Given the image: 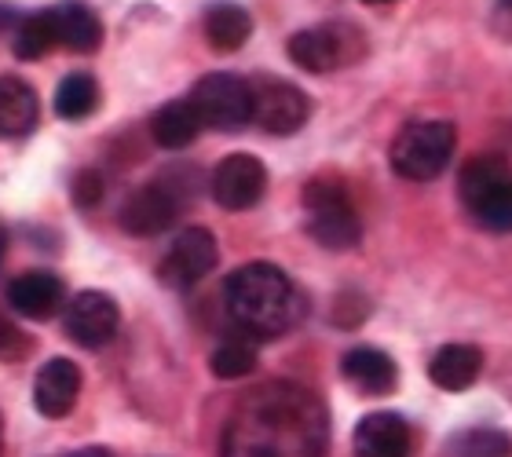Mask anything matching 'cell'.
Wrapping results in <instances>:
<instances>
[{
  "label": "cell",
  "mask_w": 512,
  "mask_h": 457,
  "mask_svg": "<svg viewBox=\"0 0 512 457\" xmlns=\"http://www.w3.org/2000/svg\"><path fill=\"white\" fill-rule=\"evenodd\" d=\"M99 107V85L92 74H66L55 88V114L63 121H85Z\"/></svg>",
  "instance_id": "obj_22"
},
{
  "label": "cell",
  "mask_w": 512,
  "mask_h": 457,
  "mask_svg": "<svg viewBox=\"0 0 512 457\" xmlns=\"http://www.w3.org/2000/svg\"><path fill=\"white\" fill-rule=\"evenodd\" d=\"M366 4H392V0H366Z\"/></svg>",
  "instance_id": "obj_30"
},
{
  "label": "cell",
  "mask_w": 512,
  "mask_h": 457,
  "mask_svg": "<svg viewBox=\"0 0 512 457\" xmlns=\"http://www.w3.org/2000/svg\"><path fill=\"white\" fill-rule=\"evenodd\" d=\"M52 48H59L52 11H37V15H30V19L19 26V33H15V55H19L22 63H33V59H44Z\"/></svg>",
  "instance_id": "obj_23"
},
{
  "label": "cell",
  "mask_w": 512,
  "mask_h": 457,
  "mask_svg": "<svg viewBox=\"0 0 512 457\" xmlns=\"http://www.w3.org/2000/svg\"><path fill=\"white\" fill-rule=\"evenodd\" d=\"M63 278L52 271H26L15 282H8V304L19 311L22 319H52L55 311L63 308Z\"/></svg>",
  "instance_id": "obj_15"
},
{
  "label": "cell",
  "mask_w": 512,
  "mask_h": 457,
  "mask_svg": "<svg viewBox=\"0 0 512 457\" xmlns=\"http://www.w3.org/2000/svg\"><path fill=\"white\" fill-rule=\"evenodd\" d=\"M22 351H26V337L0 315V359H19Z\"/></svg>",
  "instance_id": "obj_27"
},
{
  "label": "cell",
  "mask_w": 512,
  "mask_h": 457,
  "mask_svg": "<svg viewBox=\"0 0 512 457\" xmlns=\"http://www.w3.org/2000/svg\"><path fill=\"white\" fill-rule=\"evenodd\" d=\"M4 253H8V227L0 224V260H4Z\"/></svg>",
  "instance_id": "obj_29"
},
{
  "label": "cell",
  "mask_w": 512,
  "mask_h": 457,
  "mask_svg": "<svg viewBox=\"0 0 512 457\" xmlns=\"http://www.w3.org/2000/svg\"><path fill=\"white\" fill-rule=\"evenodd\" d=\"M458 147V128L450 121H410L392 143V172L410 183H428L443 176Z\"/></svg>",
  "instance_id": "obj_3"
},
{
  "label": "cell",
  "mask_w": 512,
  "mask_h": 457,
  "mask_svg": "<svg viewBox=\"0 0 512 457\" xmlns=\"http://www.w3.org/2000/svg\"><path fill=\"white\" fill-rule=\"evenodd\" d=\"M483 370V351L476 344H443L428 362V377L443 392H465Z\"/></svg>",
  "instance_id": "obj_17"
},
{
  "label": "cell",
  "mask_w": 512,
  "mask_h": 457,
  "mask_svg": "<svg viewBox=\"0 0 512 457\" xmlns=\"http://www.w3.org/2000/svg\"><path fill=\"white\" fill-rule=\"evenodd\" d=\"M209 191H213V202L220 209H227V213H246L267 191L264 161L253 158V154H231V158H224L213 169Z\"/></svg>",
  "instance_id": "obj_10"
},
{
  "label": "cell",
  "mask_w": 512,
  "mask_h": 457,
  "mask_svg": "<svg viewBox=\"0 0 512 457\" xmlns=\"http://www.w3.org/2000/svg\"><path fill=\"white\" fill-rule=\"evenodd\" d=\"M176 216H180V198L169 183H147L128 194V202L121 205V227L136 238H154L169 231Z\"/></svg>",
  "instance_id": "obj_12"
},
{
  "label": "cell",
  "mask_w": 512,
  "mask_h": 457,
  "mask_svg": "<svg viewBox=\"0 0 512 457\" xmlns=\"http://www.w3.org/2000/svg\"><path fill=\"white\" fill-rule=\"evenodd\" d=\"M202 125L220 132H238L253 121V85L238 74H205L191 92Z\"/></svg>",
  "instance_id": "obj_7"
},
{
  "label": "cell",
  "mask_w": 512,
  "mask_h": 457,
  "mask_svg": "<svg viewBox=\"0 0 512 457\" xmlns=\"http://www.w3.org/2000/svg\"><path fill=\"white\" fill-rule=\"evenodd\" d=\"M249 33H253V19L242 4L220 0L205 11V41L213 44L216 52H238L249 41Z\"/></svg>",
  "instance_id": "obj_21"
},
{
  "label": "cell",
  "mask_w": 512,
  "mask_h": 457,
  "mask_svg": "<svg viewBox=\"0 0 512 457\" xmlns=\"http://www.w3.org/2000/svg\"><path fill=\"white\" fill-rule=\"evenodd\" d=\"M103 187H107V183H103V172L81 169L74 176V187H70V191H74V205L77 209H92V205H99L103 202Z\"/></svg>",
  "instance_id": "obj_26"
},
{
  "label": "cell",
  "mask_w": 512,
  "mask_h": 457,
  "mask_svg": "<svg viewBox=\"0 0 512 457\" xmlns=\"http://www.w3.org/2000/svg\"><path fill=\"white\" fill-rule=\"evenodd\" d=\"M198 132H202V117H198L191 99H172V103H165L158 114L150 117V136L165 150L191 147Z\"/></svg>",
  "instance_id": "obj_20"
},
{
  "label": "cell",
  "mask_w": 512,
  "mask_h": 457,
  "mask_svg": "<svg viewBox=\"0 0 512 457\" xmlns=\"http://www.w3.org/2000/svg\"><path fill=\"white\" fill-rule=\"evenodd\" d=\"M311 117V99L308 92H300L289 81L278 77H264L253 85V121L271 136H289L304 128V121Z\"/></svg>",
  "instance_id": "obj_8"
},
{
  "label": "cell",
  "mask_w": 512,
  "mask_h": 457,
  "mask_svg": "<svg viewBox=\"0 0 512 457\" xmlns=\"http://www.w3.org/2000/svg\"><path fill=\"white\" fill-rule=\"evenodd\" d=\"M304 209H308V234L322 249H355L363 238L359 213L352 209V198L337 180H311L304 187Z\"/></svg>",
  "instance_id": "obj_5"
},
{
  "label": "cell",
  "mask_w": 512,
  "mask_h": 457,
  "mask_svg": "<svg viewBox=\"0 0 512 457\" xmlns=\"http://www.w3.org/2000/svg\"><path fill=\"white\" fill-rule=\"evenodd\" d=\"M450 457H512V436L502 428H469L450 443Z\"/></svg>",
  "instance_id": "obj_25"
},
{
  "label": "cell",
  "mask_w": 512,
  "mask_h": 457,
  "mask_svg": "<svg viewBox=\"0 0 512 457\" xmlns=\"http://www.w3.org/2000/svg\"><path fill=\"white\" fill-rule=\"evenodd\" d=\"M118 326H121V308L110 293L85 289V293H77L66 304V333L81 348H103V344H110Z\"/></svg>",
  "instance_id": "obj_11"
},
{
  "label": "cell",
  "mask_w": 512,
  "mask_h": 457,
  "mask_svg": "<svg viewBox=\"0 0 512 457\" xmlns=\"http://www.w3.org/2000/svg\"><path fill=\"white\" fill-rule=\"evenodd\" d=\"M341 373L344 381L363 395H392L399 384L395 362L377 348H352L341 359Z\"/></svg>",
  "instance_id": "obj_16"
},
{
  "label": "cell",
  "mask_w": 512,
  "mask_h": 457,
  "mask_svg": "<svg viewBox=\"0 0 512 457\" xmlns=\"http://www.w3.org/2000/svg\"><path fill=\"white\" fill-rule=\"evenodd\" d=\"M505 4H509V8H512V0H505Z\"/></svg>",
  "instance_id": "obj_31"
},
{
  "label": "cell",
  "mask_w": 512,
  "mask_h": 457,
  "mask_svg": "<svg viewBox=\"0 0 512 457\" xmlns=\"http://www.w3.org/2000/svg\"><path fill=\"white\" fill-rule=\"evenodd\" d=\"M52 22H55V41L70 48V52H96L103 44V22L96 19V11L81 4V0H63L55 4Z\"/></svg>",
  "instance_id": "obj_18"
},
{
  "label": "cell",
  "mask_w": 512,
  "mask_h": 457,
  "mask_svg": "<svg viewBox=\"0 0 512 457\" xmlns=\"http://www.w3.org/2000/svg\"><path fill=\"white\" fill-rule=\"evenodd\" d=\"M366 55V37L352 22H322L289 37V59L308 74H333L359 63Z\"/></svg>",
  "instance_id": "obj_6"
},
{
  "label": "cell",
  "mask_w": 512,
  "mask_h": 457,
  "mask_svg": "<svg viewBox=\"0 0 512 457\" xmlns=\"http://www.w3.org/2000/svg\"><path fill=\"white\" fill-rule=\"evenodd\" d=\"M37 92H33L22 77H0V139H19L30 136L37 128Z\"/></svg>",
  "instance_id": "obj_19"
},
{
  "label": "cell",
  "mask_w": 512,
  "mask_h": 457,
  "mask_svg": "<svg viewBox=\"0 0 512 457\" xmlns=\"http://www.w3.org/2000/svg\"><path fill=\"white\" fill-rule=\"evenodd\" d=\"M209 370L220 377V381H238L246 373L256 370V344L246 337H227L220 341V348L209 355Z\"/></svg>",
  "instance_id": "obj_24"
},
{
  "label": "cell",
  "mask_w": 512,
  "mask_h": 457,
  "mask_svg": "<svg viewBox=\"0 0 512 457\" xmlns=\"http://www.w3.org/2000/svg\"><path fill=\"white\" fill-rule=\"evenodd\" d=\"M81 395V366L74 359H48L33 381V406L44 417H66Z\"/></svg>",
  "instance_id": "obj_13"
},
{
  "label": "cell",
  "mask_w": 512,
  "mask_h": 457,
  "mask_svg": "<svg viewBox=\"0 0 512 457\" xmlns=\"http://www.w3.org/2000/svg\"><path fill=\"white\" fill-rule=\"evenodd\" d=\"M461 202L487 231L512 234V176L502 158H472L461 169Z\"/></svg>",
  "instance_id": "obj_4"
},
{
  "label": "cell",
  "mask_w": 512,
  "mask_h": 457,
  "mask_svg": "<svg viewBox=\"0 0 512 457\" xmlns=\"http://www.w3.org/2000/svg\"><path fill=\"white\" fill-rule=\"evenodd\" d=\"M352 447L355 457H410L414 436H410V425L399 414L377 410V414H366L355 425Z\"/></svg>",
  "instance_id": "obj_14"
},
{
  "label": "cell",
  "mask_w": 512,
  "mask_h": 457,
  "mask_svg": "<svg viewBox=\"0 0 512 457\" xmlns=\"http://www.w3.org/2000/svg\"><path fill=\"white\" fill-rule=\"evenodd\" d=\"M70 457H114V450H107V447H85V450H77V454H70Z\"/></svg>",
  "instance_id": "obj_28"
},
{
  "label": "cell",
  "mask_w": 512,
  "mask_h": 457,
  "mask_svg": "<svg viewBox=\"0 0 512 457\" xmlns=\"http://www.w3.org/2000/svg\"><path fill=\"white\" fill-rule=\"evenodd\" d=\"M216 260H220V249H216L213 231H205V227H183L176 234V242L169 245L165 260H161L158 275L165 286L187 289L194 282H202L216 267Z\"/></svg>",
  "instance_id": "obj_9"
},
{
  "label": "cell",
  "mask_w": 512,
  "mask_h": 457,
  "mask_svg": "<svg viewBox=\"0 0 512 457\" xmlns=\"http://www.w3.org/2000/svg\"><path fill=\"white\" fill-rule=\"evenodd\" d=\"M326 410L297 384H267L246 395L224 436V457H322Z\"/></svg>",
  "instance_id": "obj_1"
},
{
  "label": "cell",
  "mask_w": 512,
  "mask_h": 457,
  "mask_svg": "<svg viewBox=\"0 0 512 457\" xmlns=\"http://www.w3.org/2000/svg\"><path fill=\"white\" fill-rule=\"evenodd\" d=\"M224 304L231 319L253 337H278L300 315V293L275 264H246L227 278Z\"/></svg>",
  "instance_id": "obj_2"
}]
</instances>
